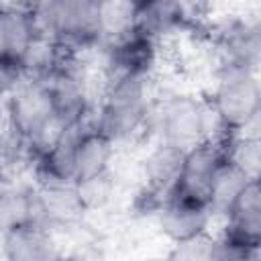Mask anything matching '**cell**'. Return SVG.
<instances>
[{"label": "cell", "mask_w": 261, "mask_h": 261, "mask_svg": "<svg viewBox=\"0 0 261 261\" xmlns=\"http://www.w3.org/2000/svg\"><path fill=\"white\" fill-rule=\"evenodd\" d=\"M6 4H10V0H0V8H2V6H6Z\"/></svg>", "instance_id": "cell-24"}, {"label": "cell", "mask_w": 261, "mask_h": 261, "mask_svg": "<svg viewBox=\"0 0 261 261\" xmlns=\"http://www.w3.org/2000/svg\"><path fill=\"white\" fill-rule=\"evenodd\" d=\"M116 143L94 122L80 126L75 137V184L108 173Z\"/></svg>", "instance_id": "cell-13"}, {"label": "cell", "mask_w": 261, "mask_h": 261, "mask_svg": "<svg viewBox=\"0 0 261 261\" xmlns=\"http://www.w3.org/2000/svg\"><path fill=\"white\" fill-rule=\"evenodd\" d=\"M35 190L41 222L51 230L71 226L86 214L75 184H41Z\"/></svg>", "instance_id": "cell-12"}, {"label": "cell", "mask_w": 261, "mask_h": 261, "mask_svg": "<svg viewBox=\"0 0 261 261\" xmlns=\"http://www.w3.org/2000/svg\"><path fill=\"white\" fill-rule=\"evenodd\" d=\"M222 157H224V151H222L220 141H204L188 149L181 159L179 175L169 194L208 204V190H210L214 171L218 163L222 161Z\"/></svg>", "instance_id": "cell-7"}, {"label": "cell", "mask_w": 261, "mask_h": 261, "mask_svg": "<svg viewBox=\"0 0 261 261\" xmlns=\"http://www.w3.org/2000/svg\"><path fill=\"white\" fill-rule=\"evenodd\" d=\"M100 45L135 31V0H98Z\"/></svg>", "instance_id": "cell-19"}, {"label": "cell", "mask_w": 261, "mask_h": 261, "mask_svg": "<svg viewBox=\"0 0 261 261\" xmlns=\"http://www.w3.org/2000/svg\"><path fill=\"white\" fill-rule=\"evenodd\" d=\"M184 151L169 147L165 143H157L147 157L143 159V179H145V196L153 202L155 210L171 192L179 167H181Z\"/></svg>", "instance_id": "cell-11"}, {"label": "cell", "mask_w": 261, "mask_h": 261, "mask_svg": "<svg viewBox=\"0 0 261 261\" xmlns=\"http://www.w3.org/2000/svg\"><path fill=\"white\" fill-rule=\"evenodd\" d=\"M212 128H216V141H220L222 133L208 102L196 100L194 96H173L163 102L157 114L159 143L184 153L204 141H214Z\"/></svg>", "instance_id": "cell-5"}, {"label": "cell", "mask_w": 261, "mask_h": 261, "mask_svg": "<svg viewBox=\"0 0 261 261\" xmlns=\"http://www.w3.org/2000/svg\"><path fill=\"white\" fill-rule=\"evenodd\" d=\"M251 181V177L245 175V171H241L232 161H228L226 157H222V161L218 163L210 190H208V206L212 210V214H220L224 216L226 210L230 208V204L237 200V196L243 192V188Z\"/></svg>", "instance_id": "cell-18"}, {"label": "cell", "mask_w": 261, "mask_h": 261, "mask_svg": "<svg viewBox=\"0 0 261 261\" xmlns=\"http://www.w3.org/2000/svg\"><path fill=\"white\" fill-rule=\"evenodd\" d=\"M184 0H135V31L161 39L186 22Z\"/></svg>", "instance_id": "cell-16"}, {"label": "cell", "mask_w": 261, "mask_h": 261, "mask_svg": "<svg viewBox=\"0 0 261 261\" xmlns=\"http://www.w3.org/2000/svg\"><path fill=\"white\" fill-rule=\"evenodd\" d=\"M90 124V122H88ZM84 126V124H82ZM80 126L63 128L33 155L35 175L41 184H75V137Z\"/></svg>", "instance_id": "cell-10"}, {"label": "cell", "mask_w": 261, "mask_h": 261, "mask_svg": "<svg viewBox=\"0 0 261 261\" xmlns=\"http://www.w3.org/2000/svg\"><path fill=\"white\" fill-rule=\"evenodd\" d=\"M35 14L27 8L6 4L0 8V57L18 61L41 35Z\"/></svg>", "instance_id": "cell-15"}, {"label": "cell", "mask_w": 261, "mask_h": 261, "mask_svg": "<svg viewBox=\"0 0 261 261\" xmlns=\"http://www.w3.org/2000/svg\"><path fill=\"white\" fill-rule=\"evenodd\" d=\"M24 80V73H22V67L18 61H12V59H4L0 57V102H4L10 92Z\"/></svg>", "instance_id": "cell-23"}, {"label": "cell", "mask_w": 261, "mask_h": 261, "mask_svg": "<svg viewBox=\"0 0 261 261\" xmlns=\"http://www.w3.org/2000/svg\"><path fill=\"white\" fill-rule=\"evenodd\" d=\"M220 69L257 71L261 57V33L255 20L234 18L218 33Z\"/></svg>", "instance_id": "cell-9"}, {"label": "cell", "mask_w": 261, "mask_h": 261, "mask_svg": "<svg viewBox=\"0 0 261 261\" xmlns=\"http://www.w3.org/2000/svg\"><path fill=\"white\" fill-rule=\"evenodd\" d=\"M149 80L110 77L102 104L94 112V126L114 143L135 139L151 118Z\"/></svg>", "instance_id": "cell-2"}, {"label": "cell", "mask_w": 261, "mask_h": 261, "mask_svg": "<svg viewBox=\"0 0 261 261\" xmlns=\"http://www.w3.org/2000/svg\"><path fill=\"white\" fill-rule=\"evenodd\" d=\"M31 222H41L37 190L27 186H2L0 188V232L18 228Z\"/></svg>", "instance_id": "cell-17"}, {"label": "cell", "mask_w": 261, "mask_h": 261, "mask_svg": "<svg viewBox=\"0 0 261 261\" xmlns=\"http://www.w3.org/2000/svg\"><path fill=\"white\" fill-rule=\"evenodd\" d=\"M0 249L2 257L12 261H45L57 257L51 228L41 222L0 232Z\"/></svg>", "instance_id": "cell-14"}, {"label": "cell", "mask_w": 261, "mask_h": 261, "mask_svg": "<svg viewBox=\"0 0 261 261\" xmlns=\"http://www.w3.org/2000/svg\"><path fill=\"white\" fill-rule=\"evenodd\" d=\"M224 157L232 161L247 177L259 179L261 169V143L255 133H237L220 139Z\"/></svg>", "instance_id": "cell-20"}, {"label": "cell", "mask_w": 261, "mask_h": 261, "mask_svg": "<svg viewBox=\"0 0 261 261\" xmlns=\"http://www.w3.org/2000/svg\"><path fill=\"white\" fill-rule=\"evenodd\" d=\"M212 216L214 214L206 202L173 194H169L157 208L159 228L171 243H181L208 232Z\"/></svg>", "instance_id": "cell-8"}, {"label": "cell", "mask_w": 261, "mask_h": 261, "mask_svg": "<svg viewBox=\"0 0 261 261\" xmlns=\"http://www.w3.org/2000/svg\"><path fill=\"white\" fill-rule=\"evenodd\" d=\"M106 73L110 77H143L151 80V73L157 65L159 41L130 31L128 35L106 43Z\"/></svg>", "instance_id": "cell-6"}, {"label": "cell", "mask_w": 261, "mask_h": 261, "mask_svg": "<svg viewBox=\"0 0 261 261\" xmlns=\"http://www.w3.org/2000/svg\"><path fill=\"white\" fill-rule=\"evenodd\" d=\"M75 188H77V194H80V200H82L86 212H90V210H98V208L108 204L112 190H114V184H112L110 171H108V173L77 181Z\"/></svg>", "instance_id": "cell-21"}, {"label": "cell", "mask_w": 261, "mask_h": 261, "mask_svg": "<svg viewBox=\"0 0 261 261\" xmlns=\"http://www.w3.org/2000/svg\"><path fill=\"white\" fill-rule=\"evenodd\" d=\"M214 247H216V239H212L208 232L181 241V243H173V249L169 253L171 259H188V261H212L214 259Z\"/></svg>", "instance_id": "cell-22"}, {"label": "cell", "mask_w": 261, "mask_h": 261, "mask_svg": "<svg viewBox=\"0 0 261 261\" xmlns=\"http://www.w3.org/2000/svg\"><path fill=\"white\" fill-rule=\"evenodd\" d=\"M208 106L222 137L251 133L261 114V84L257 71L220 69V77L212 90Z\"/></svg>", "instance_id": "cell-3"}, {"label": "cell", "mask_w": 261, "mask_h": 261, "mask_svg": "<svg viewBox=\"0 0 261 261\" xmlns=\"http://www.w3.org/2000/svg\"><path fill=\"white\" fill-rule=\"evenodd\" d=\"M33 14L41 31L69 53L100 45L98 0H39Z\"/></svg>", "instance_id": "cell-4"}, {"label": "cell", "mask_w": 261, "mask_h": 261, "mask_svg": "<svg viewBox=\"0 0 261 261\" xmlns=\"http://www.w3.org/2000/svg\"><path fill=\"white\" fill-rule=\"evenodd\" d=\"M6 130L33 155L53 141L63 126L57 122L53 96L43 80L24 77L4 100Z\"/></svg>", "instance_id": "cell-1"}]
</instances>
